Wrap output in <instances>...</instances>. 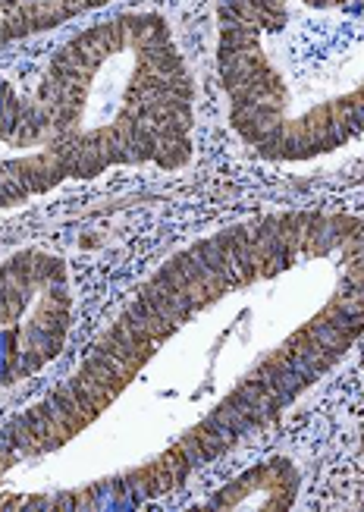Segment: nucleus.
I'll return each instance as SVG.
<instances>
[{"label": "nucleus", "instance_id": "3", "mask_svg": "<svg viewBox=\"0 0 364 512\" xmlns=\"http://www.w3.org/2000/svg\"><path fill=\"white\" fill-rule=\"evenodd\" d=\"M70 183L38 98L0 79V211Z\"/></svg>", "mask_w": 364, "mask_h": 512}, {"label": "nucleus", "instance_id": "1", "mask_svg": "<svg viewBox=\"0 0 364 512\" xmlns=\"http://www.w3.org/2000/svg\"><path fill=\"white\" fill-rule=\"evenodd\" d=\"M230 129L264 161L299 164L364 136V0H217Z\"/></svg>", "mask_w": 364, "mask_h": 512}, {"label": "nucleus", "instance_id": "4", "mask_svg": "<svg viewBox=\"0 0 364 512\" xmlns=\"http://www.w3.org/2000/svg\"><path fill=\"white\" fill-rule=\"evenodd\" d=\"M113 0H0V48L66 26Z\"/></svg>", "mask_w": 364, "mask_h": 512}, {"label": "nucleus", "instance_id": "2", "mask_svg": "<svg viewBox=\"0 0 364 512\" xmlns=\"http://www.w3.org/2000/svg\"><path fill=\"white\" fill-rule=\"evenodd\" d=\"M35 98L70 180H98L117 167L182 170L195 154L189 63L154 10L76 32L51 57Z\"/></svg>", "mask_w": 364, "mask_h": 512}]
</instances>
